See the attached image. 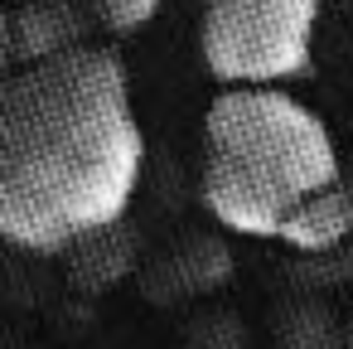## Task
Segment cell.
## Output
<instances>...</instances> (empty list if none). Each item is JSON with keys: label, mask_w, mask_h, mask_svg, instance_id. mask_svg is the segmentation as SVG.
Returning <instances> with one entry per match:
<instances>
[{"label": "cell", "mask_w": 353, "mask_h": 349, "mask_svg": "<svg viewBox=\"0 0 353 349\" xmlns=\"http://www.w3.org/2000/svg\"><path fill=\"white\" fill-rule=\"evenodd\" d=\"M145 131L117 49L83 44L0 83V238L63 257L131 214Z\"/></svg>", "instance_id": "cell-1"}, {"label": "cell", "mask_w": 353, "mask_h": 349, "mask_svg": "<svg viewBox=\"0 0 353 349\" xmlns=\"http://www.w3.org/2000/svg\"><path fill=\"white\" fill-rule=\"evenodd\" d=\"M339 180L343 155L324 117L285 88H228L208 102L199 194L218 228L276 243L281 228Z\"/></svg>", "instance_id": "cell-2"}, {"label": "cell", "mask_w": 353, "mask_h": 349, "mask_svg": "<svg viewBox=\"0 0 353 349\" xmlns=\"http://www.w3.org/2000/svg\"><path fill=\"white\" fill-rule=\"evenodd\" d=\"M319 0H208L203 68L228 88H285L314 64Z\"/></svg>", "instance_id": "cell-3"}, {"label": "cell", "mask_w": 353, "mask_h": 349, "mask_svg": "<svg viewBox=\"0 0 353 349\" xmlns=\"http://www.w3.org/2000/svg\"><path fill=\"white\" fill-rule=\"evenodd\" d=\"M10 30H15V68L49 64L88 44L83 10L73 0H20V10H10Z\"/></svg>", "instance_id": "cell-4"}, {"label": "cell", "mask_w": 353, "mask_h": 349, "mask_svg": "<svg viewBox=\"0 0 353 349\" xmlns=\"http://www.w3.org/2000/svg\"><path fill=\"white\" fill-rule=\"evenodd\" d=\"M281 247L300 252V257H334L339 247L353 243V185L339 180L324 194H314L276 238Z\"/></svg>", "instance_id": "cell-5"}, {"label": "cell", "mask_w": 353, "mask_h": 349, "mask_svg": "<svg viewBox=\"0 0 353 349\" xmlns=\"http://www.w3.org/2000/svg\"><path fill=\"white\" fill-rule=\"evenodd\" d=\"M165 10V0H92V15L107 35H141L155 15Z\"/></svg>", "instance_id": "cell-6"}, {"label": "cell", "mask_w": 353, "mask_h": 349, "mask_svg": "<svg viewBox=\"0 0 353 349\" xmlns=\"http://www.w3.org/2000/svg\"><path fill=\"white\" fill-rule=\"evenodd\" d=\"M15 73V30H10V10L0 0V83Z\"/></svg>", "instance_id": "cell-7"}, {"label": "cell", "mask_w": 353, "mask_h": 349, "mask_svg": "<svg viewBox=\"0 0 353 349\" xmlns=\"http://www.w3.org/2000/svg\"><path fill=\"white\" fill-rule=\"evenodd\" d=\"M343 180H348V185H353V160H348V165H343Z\"/></svg>", "instance_id": "cell-8"}, {"label": "cell", "mask_w": 353, "mask_h": 349, "mask_svg": "<svg viewBox=\"0 0 353 349\" xmlns=\"http://www.w3.org/2000/svg\"><path fill=\"white\" fill-rule=\"evenodd\" d=\"M348 344H353V320H348Z\"/></svg>", "instance_id": "cell-9"}]
</instances>
